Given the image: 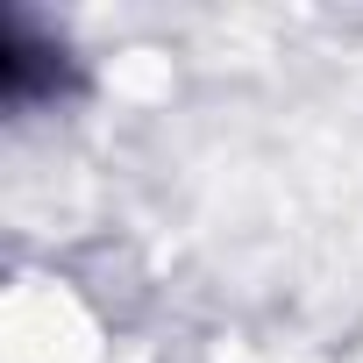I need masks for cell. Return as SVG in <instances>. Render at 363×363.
Here are the masks:
<instances>
[{
  "label": "cell",
  "instance_id": "6da1fadb",
  "mask_svg": "<svg viewBox=\"0 0 363 363\" xmlns=\"http://www.w3.org/2000/svg\"><path fill=\"white\" fill-rule=\"evenodd\" d=\"M57 86H65V50L43 43L22 15H8L0 22V93H8V107H36Z\"/></svg>",
  "mask_w": 363,
  "mask_h": 363
}]
</instances>
